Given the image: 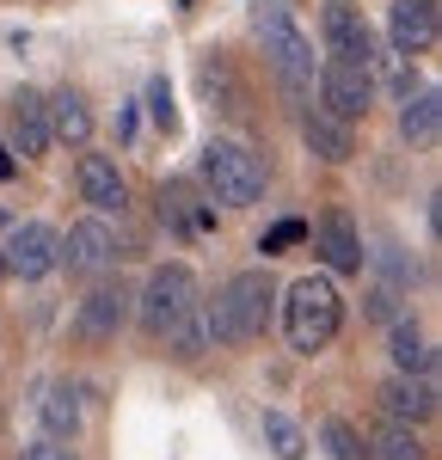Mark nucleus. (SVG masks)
Listing matches in <instances>:
<instances>
[{"label": "nucleus", "instance_id": "obj_1", "mask_svg": "<svg viewBox=\"0 0 442 460\" xmlns=\"http://www.w3.org/2000/svg\"><path fill=\"white\" fill-rule=\"evenodd\" d=\"M252 31H258L264 62H270L277 93H283L295 111H307V105H314V86H320V56H314V37L295 25V13L283 6V0H252Z\"/></svg>", "mask_w": 442, "mask_h": 460}, {"label": "nucleus", "instance_id": "obj_2", "mask_svg": "<svg viewBox=\"0 0 442 460\" xmlns=\"http://www.w3.org/2000/svg\"><path fill=\"white\" fill-rule=\"evenodd\" d=\"M270 307H277V283H270L264 270H234V277L216 288V301L203 307V319H209V344H216V350H240V344L264 338Z\"/></svg>", "mask_w": 442, "mask_h": 460}, {"label": "nucleus", "instance_id": "obj_3", "mask_svg": "<svg viewBox=\"0 0 442 460\" xmlns=\"http://www.w3.org/2000/svg\"><path fill=\"white\" fill-rule=\"evenodd\" d=\"M277 301H283V338L295 356H320L344 325V295L332 277H295Z\"/></svg>", "mask_w": 442, "mask_h": 460}, {"label": "nucleus", "instance_id": "obj_4", "mask_svg": "<svg viewBox=\"0 0 442 460\" xmlns=\"http://www.w3.org/2000/svg\"><path fill=\"white\" fill-rule=\"evenodd\" d=\"M197 178H203V197L221 203V209H252L270 184V166L258 160L246 142L234 136H216V142L197 154Z\"/></svg>", "mask_w": 442, "mask_h": 460}, {"label": "nucleus", "instance_id": "obj_5", "mask_svg": "<svg viewBox=\"0 0 442 460\" xmlns=\"http://www.w3.org/2000/svg\"><path fill=\"white\" fill-rule=\"evenodd\" d=\"M197 301H203L197 270H190V264H160V270L142 283V295H136V319H142L147 338H166V332H172Z\"/></svg>", "mask_w": 442, "mask_h": 460}, {"label": "nucleus", "instance_id": "obj_6", "mask_svg": "<svg viewBox=\"0 0 442 460\" xmlns=\"http://www.w3.org/2000/svg\"><path fill=\"white\" fill-rule=\"evenodd\" d=\"M129 319H136V295L117 277H93V288L80 295V307L68 319V332H74V344H117Z\"/></svg>", "mask_w": 442, "mask_h": 460}, {"label": "nucleus", "instance_id": "obj_7", "mask_svg": "<svg viewBox=\"0 0 442 460\" xmlns=\"http://www.w3.org/2000/svg\"><path fill=\"white\" fill-rule=\"evenodd\" d=\"M117 258H123V246H117V227L105 215L74 221L68 234L56 240V270H68V277H110Z\"/></svg>", "mask_w": 442, "mask_h": 460}, {"label": "nucleus", "instance_id": "obj_8", "mask_svg": "<svg viewBox=\"0 0 442 460\" xmlns=\"http://www.w3.org/2000/svg\"><path fill=\"white\" fill-rule=\"evenodd\" d=\"M307 240L320 252V264H326V277H363L368 252H363V227H357V215L344 209V203H332L320 215V227H307Z\"/></svg>", "mask_w": 442, "mask_h": 460}, {"label": "nucleus", "instance_id": "obj_9", "mask_svg": "<svg viewBox=\"0 0 442 460\" xmlns=\"http://www.w3.org/2000/svg\"><path fill=\"white\" fill-rule=\"evenodd\" d=\"M314 105H326L332 117H344V123L368 117V111H375V68H357V62H320Z\"/></svg>", "mask_w": 442, "mask_h": 460}, {"label": "nucleus", "instance_id": "obj_10", "mask_svg": "<svg viewBox=\"0 0 442 460\" xmlns=\"http://www.w3.org/2000/svg\"><path fill=\"white\" fill-rule=\"evenodd\" d=\"M56 227L49 221H13V234L0 240V258H6V277H19V283H43V277H56Z\"/></svg>", "mask_w": 442, "mask_h": 460}, {"label": "nucleus", "instance_id": "obj_11", "mask_svg": "<svg viewBox=\"0 0 442 460\" xmlns=\"http://www.w3.org/2000/svg\"><path fill=\"white\" fill-rule=\"evenodd\" d=\"M320 43H326V62H357V68H375L381 62L368 19L357 6H344V0H332L326 13H320Z\"/></svg>", "mask_w": 442, "mask_h": 460}, {"label": "nucleus", "instance_id": "obj_12", "mask_svg": "<svg viewBox=\"0 0 442 460\" xmlns=\"http://www.w3.org/2000/svg\"><path fill=\"white\" fill-rule=\"evenodd\" d=\"M442 37V0H393L387 6V43L393 56H424Z\"/></svg>", "mask_w": 442, "mask_h": 460}, {"label": "nucleus", "instance_id": "obj_13", "mask_svg": "<svg viewBox=\"0 0 442 460\" xmlns=\"http://www.w3.org/2000/svg\"><path fill=\"white\" fill-rule=\"evenodd\" d=\"M74 190H80V203L93 215H123L129 209V184H123V172H117L110 154H80V160H74Z\"/></svg>", "mask_w": 442, "mask_h": 460}, {"label": "nucleus", "instance_id": "obj_14", "mask_svg": "<svg viewBox=\"0 0 442 460\" xmlns=\"http://www.w3.org/2000/svg\"><path fill=\"white\" fill-rule=\"evenodd\" d=\"M6 147L19 160H43L49 154V111H43V93L37 86H19L6 99Z\"/></svg>", "mask_w": 442, "mask_h": 460}, {"label": "nucleus", "instance_id": "obj_15", "mask_svg": "<svg viewBox=\"0 0 442 460\" xmlns=\"http://www.w3.org/2000/svg\"><path fill=\"white\" fill-rule=\"evenodd\" d=\"M375 405H381V418H393V424H430V418H437V381L393 368V375L375 387Z\"/></svg>", "mask_w": 442, "mask_h": 460}, {"label": "nucleus", "instance_id": "obj_16", "mask_svg": "<svg viewBox=\"0 0 442 460\" xmlns=\"http://www.w3.org/2000/svg\"><path fill=\"white\" fill-rule=\"evenodd\" d=\"M197 86H203L209 111H221V117H246V105H252V93H246V80H240L227 49H203L197 56Z\"/></svg>", "mask_w": 442, "mask_h": 460}, {"label": "nucleus", "instance_id": "obj_17", "mask_svg": "<svg viewBox=\"0 0 442 460\" xmlns=\"http://www.w3.org/2000/svg\"><path fill=\"white\" fill-rule=\"evenodd\" d=\"M301 142H307V154H314V160L344 166V160H357V123L332 117L326 105H307V111H301Z\"/></svg>", "mask_w": 442, "mask_h": 460}, {"label": "nucleus", "instance_id": "obj_18", "mask_svg": "<svg viewBox=\"0 0 442 460\" xmlns=\"http://www.w3.org/2000/svg\"><path fill=\"white\" fill-rule=\"evenodd\" d=\"M43 111H49V142H68V147L93 142V105H86L80 86H56V93H43Z\"/></svg>", "mask_w": 442, "mask_h": 460}, {"label": "nucleus", "instance_id": "obj_19", "mask_svg": "<svg viewBox=\"0 0 442 460\" xmlns=\"http://www.w3.org/2000/svg\"><path fill=\"white\" fill-rule=\"evenodd\" d=\"M37 424H43V436L74 442V436H80V424H86L80 387H74V381H43V387H37Z\"/></svg>", "mask_w": 442, "mask_h": 460}, {"label": "nucleus", "instance_id": "obj_20", "mask_svg": "<svg viewBox=\"0 0 442 460\" xmlns=\"http://www.w3.org/2000/svg\"><path fill=\"white\" fill-rule=\"evenodd\" d=\"M387 362H393L400 375H430V368H437V344L424 338V325L411 314L387 319Z\"/></svg>", "mask_w": 442, "mask_h": 460}, {"label": "nucleus", "instance_id": "obj_21", "mask_svg": "<svg viewBox=\"0 0 442 460\" xmlns=\"http://www.w3.org/2000/svg\"><path fill=\"white\" fill-rule=\"evenodd\" d=\"M437 123H442V99L437 86H418L400 99V142L405 147H430L437 142Z\"/></svg>", "mask_w": 442, "mask_h": 460}, {"label": "nucleus", "instance_id": "obj_22", "mask_svg": "<svg viewBox=\"0 0 442 460\" xmlns=\"http://www.w3.org/2000/svg\"><path fill=\"white\" fill-rule=\"evenodd\" d=\"M363 442H368V460H430V448H424L418 424H393V418H381Z\"/></svg>", "mask_w": 442, "mask_h": 460}, {"label": "nucleus", "instance_id": "obj_23", "mask_svg": "<svg viewBox=\"0 0 442 460\" xmlns=\"http://www.w3.org/2000/svg\"><path fill=\"white\" fill-rule=\"evenodd\" d=\"M160 344L179 356V362H197V356H209V350H216V344H209V319H203V301H197V307H190V314H184L179 325H172V332L160 338Z\"/></svg>", "mask_w": 442, "mask_h": 460}, {"label": "nucleus", "instance_id": "obj_24", "mask_svg": "<svg viewBox=\"0 0 442 460\" xmlns=\"http://www.w3.org/2000/svg\"><path fill=\"white\" fill-rule=\"evenodd\" d=\"M258 436H264V448H270L277 460H301L307 455V429L295 424L289 411H264V418H258Z\"/></svg>", "mask_w": 442, "mask_h": 460}, {"label": "nucleus", "instance_id": "obj_25", "mask_svg": "<svg viewBox=\"0 0 442 460\" xmlns=\"http://www.w3.org/2000/svg\"><path fill=\"white\" fill-rule=\"evenodd\" d=\"M320 448H326L332 460H368V442L350 418H326V424H320Z\"/></svg>", "mask_w": 442, "mask_h": 460}, {"label": "nucleus", "instance_id": "obj_26", "mask_svg": "<svg viewBox=\"0 0 442 460\" xmlns=\"http://www.w3.org/2000/svg\"><path fill=\"white\" fill-rule=\"evenodd\" d=\"M147 117H154L166 136H179V105H172V80H166V74L147 80Z\"/></svg>", "mask_w": 442, "mask_h": 460}, {"label": "nucleus", "instance_id": "obj_27", "mask_svg": "<svg viewBox=\"0 0 442 460\" xmlns=\"http://www.w3.org/2000/svg\"><path fill=\"white\" fill-rule=\"evenodd\" d=\"M301 240H307V221H277V227H270V234L258 240V252H264V258H277V252L301 246Z\"/></svg>", "mask_w": 442, "mask_h": 460}, {"label": "nucleus", "instance_id": "obj_28", "mask_svg": "<svg viewBox=\"0 0 442 460\" xmlns=\"http://www.w3.org/2000/svg\"><path fill=\"white\" fill-rule=\"evenodd\" d=\"M19 460H74V448L62 442V436H43V442H31Z\"/></svg>", "mask_w": 442, "mask_h": 460}, {"label": "nucleus", "instance_id": "obj_29", "mask_svg": "<svg viewBox=\"0 0 442 460\" xmlns=\"http://www.w3.org/2000/svg\"><path fill=\"white\" fill-rule=\"evenodd\" d=\"M117 136H123V142L136 136V105H123V111H117Z\"/></svg>", "mask_w": 442, "mask_h": 460}, {"label": "nucleus", "instance_id": "obj_30", "mask_svg": "<svg viewBox=\"0 0 442 460\" xmlns=\"http://www.w3.org/2000/svg\"><path fill=\"white\" fill-rule=\"evenodd\" d=\"M0 178H13V154H6V142H0Z\"/></svg>", "mask_w": 442, "mask_h": 460}, {"label": "nucleus", "instance_id": "obj_31", "mask_svg": "<svg viewBox=\"0 0 442 460\" xmlns=\"http://www.w3.org/2000/svg\"><path fill=\"white\" fill-rule=\"evenodd\" d=\"M0 283H6V258H0Z\"/></svg>", "mask_w": 442, "mask_h": 460}, {"label": "nucleus", "instance_id": "obj_32", "mask_svg": "<svg viewBox=\"0 0 442 460\" xmlns=\"http://www.w3.org/2000/svg\"><path fill=\"white\" fill-rule=\"evenodd\" d=\"M184 6H190V0H184Z\"/></svg>", "mask_w": 442, "mask_h": 460}]
</instances>
